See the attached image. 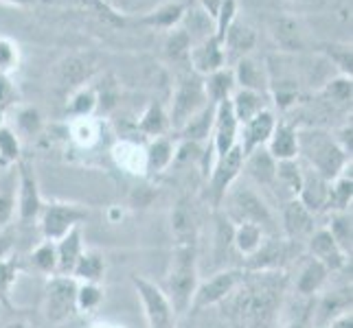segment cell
<instances>
[{
    "label": "cell",
    "mask_w": 353,
    "mask_h": 328,
    "mask_svg": "<svg viewBox=\"0 0 353 328\" xmlns=\"http://www.w3.org/2000/svg\"><path fill=\"white\" fill-rule=\"evenodd\" d=\"M77 287L70 276H51L44 287V318L51 324H66L77 315Z\"/></svg>",
    "instance_id": "cell-5"
},
{
    "label": "cell",
    "mask_w": 353,
    "mask_h": 328,
    "mask_svg": "<svg viewBox=\"0 0 353 328\" xmlns=\"http://www.w3.org/2000/svg\"><path fill=\"white\" fill-rule=\"evenodd\" d=\"M294 3H312V0H294Z\"/></svg>",
    "instance_id": "cell-60"
},
{
    "label": "cell",
    "mask_w": 353,
    "mask_h": 328,
    "mask_svg": "<svg viewBox=\"0 0 353 328\" xmlns=\"http://www.w3.org/2000/svg\"><path fill=\"white\" fill-rule=\"evenodd\" d=\"M226 204V210L224 217L228 219L230 223L237 226V223H254L265 230H274V219L272 212L268 208V204L261 199V195L257 190H252L248 186H237V182L230 190L226 193L224 201Z\"/></svg>",
    "instance_id": "cell-4"
},
{
    "label": "cell",
    "mask_w": 353,
    "mask_h": 328,
    "mask_svg": "<svg viewBox=\"0 0 353 328\" xmlns=\"http://www.w3.org/2000/svg\"><path fill=\"white\" fill-rule=\"evenodd\" d=\"M31 265L35 272H40L44 276H55L57 274V248L53 241H42L40 245H35L31 256Z\"/></svg>",
    "instance_id": "cell-39"
},
{
    "label": "cell",
    "mask_w": 353,
    "mask_h": 328,
    "mask_svg": "<svg viewBox=\"0 0 353 328\" xmlns=\"http://www.w3.org/2000/svg\"><path fill=\"white\" fill-rule=\"evenodd\" d=\"M299 157L305 166L323 175L325 179H336L351 164V157L343 153L334 136L325 129H296Z\"/></svg>",
    "instance_id": "cell-3"
},
{
    "label": "cell",
    "mask_w": 353,
    "mask_h": 328,
    "mask_svg": "<svg viewBox=\"0 0 353 328\" xmlns=\"http://www.w3.org/2000/svg\"><path fill=\"white\" fill-rule=\"evenodd\" d=\"M235 16H237V0H222L220 7H217V14H215V20H213V35L217 40H224V33L230 24L235 22Z\"/></svg>",
    "instance_id": "cell-49"
},
{
    "label": "cell",
    "mask_w": 353,
    "mask_h": 328,
    "mask_svg": "<svg viewBox=\"0 0 353 328\" xmlns=\"http://www.w3.org/2000/svg\"><path fill=\"white\" fill-rule=\"evenodd\" d=\"M353 199V175L351 164L330 182V199H327V210L330 212H349Z\"/></svg>",
    "instance_id": "cell-31"
},
{
    "label": "cell",
    "mask_w": 353,
    "mask_h": 328,
    "mask_svg": "<svg viewBox=\"0 0 353 328\" xmlns=\"http://www.w3.org/2000/svg\"><path fill=\"white\" fill-rule=\"evenodd\" d=\"M263 241H265L263 228L254 226V223H237V226H233V239H230V243H233V248L237 250L239 256H243V259L252 256V254L261 248Z\"/></svg>",
    "instance_id": "cell-33"
},
{
    "label": "cell",
    "mask_w": 353,
    "mask_h": 328,
    "mask_svg": "<svg viewBox=\"0 0 353 328\" xmlns=\"http://www.w3.org/2000/svg\"><path fill=\"white\" fill-rule=\"evenodd\" d=\"M0 328H29V324L22 322V320H14V322H7L5 326H0Z\"/></svg>",
    "instance_id": "cell-57"
},
{
    "label": "cell",
    "mask_w": 353,
    "mask_h": 328,
    "mask_svg": "<svg viewBox=\"0 0 353 328\" xmlns=\"http://www.w3.org/2000/svg\"><path fill=\"white\" fill-rule=\"evenodd\" d=\"M213 118H215V105H204L198 114H193L185 125L178 129L180 138L191 144H202L211 138L213 129Z\"/></svg>",
    "instance_id": "cell-25"
},
{
    "label": "cell",
    "mask_w": 353,
    "mask_h": 328,
    "mask_svg": "<svg viewBox=\"0 0 353 328\" xmlns=\"http://www.w3.org/2000/svg\"><path fill=\"white\" fill-rule=\"evenodd\" d=\"M204 105H209L206 101V92H204V81L196 72H189V75L180 77L174 90V99H172V112H169V129H180L187 120L198 114Z\"/></svg>",
    "instance_id": "cell-6"
},
{
    "label": "cell",
    "mask_w": 353,
    "mask_h": 328,
    "mask_svg": "<svg viewBox=\"0 0 353 328\" xmlns=\"http://www.w3.org/2000/svg\"><path fill=\"white\" fill-rule=\"evenodd\" d=\"M296 199L305 206L307 210H312L314 215L327 210V199H330V179H325L323 175L312 171L310 166H303Z\"/></svg>",
    "instance_id": "cell-19"
},
{
    "label": "cell",
    "mask_w": 353,
    "mask_h": 328,
    "mask_svg": "<svg viewBox=\"0 0 353 328\" xmlns=\"http://www.w3.org/2000/svg\"><path fill=\"white\" fill-rule=\"evenodd\" d=\"M314 219L316 215L307 210L296 197H292L283 206V232L290 243H305L310 234L314 232Z\"/></svg>",
    "instance_id": "cell-18"
},
{
    "label": "cell",
    "mask_w": 353,
    "mask_h": 328,
    "mask_svg": "<svg viewBox=\"0 0 353 328\" xmlns=\"http://www.w3.org/2000/svg\"><path fill=\"white\" fill-rule=\"evenodd\" d=\"M321 94L325 96L327 101H332L336 105H351V96H353V83H351V77H343L338 75L336 79L327 81L325 88L321 90Z\"/></svg>",
    "instance_id": "cell-42"
},
{
    "label": "cell",
    "mask_w": 353,
    "mask_h": 328,
    "mask_svg": "<svg viewBox=\"0 0 353 328\" xmlns=\"http://www.w3.org/2000/svg\"><path fill=\"white\" fill-rule=\"evenodd\" d=\"M18 276L20 263L14 256L0 261V305L3 307H11V289H14Z\"/></svg>",
    "instance_id": "cell-41"
},
{
    "label": "cell",
    "mask_w": 353,
    "mask_h": 328,
    "mask_svg": "<svg viewBox=\"0 0 353 328\" xmlns=\"http://www.w3.org/2000/svg\"><path fill=\"white\" fill-rule=\"evenodd\" d=\"M16 127L22 136H38L42 129V116L35 107H20L16 112Z\"/></svg>",
    "instance_id": "cell-48"
},
{
    "label": "cell",
    "mask_w": 353,
    "mask_h": 328,
    "mask_svg": "<svg viewBox=\"0 0 353 328\" xmlns=\"http://www.w3.org/2000/svg\"><path fill=\"white\" fill-rule=\"evenodd\" d=\"M330 272L327 267H323L319 261H314L312 256H307V261L301 265V270L296 274V281H294V291L303 298H319V294L323 291V287L330 281Z\"/></svg>",
    "instance_id": "cell-21"
},
{
    "label": "cell",
    "mask_w": 353,
    "mask_h": 328,
    "mask_svg": "<svg viewBox=\"0 0 353 328\" xmlns=\"http://www.w3.org/2000/svg\"><path fill=\"white\" fill-rule=\"evenodd\" d=\"M103 302V289L99 283H79L77 287V311L94 313Z\"/></svg>",
    "instance_id": "cell-45"
},
{
    "label": "cell",
    "mask_w": 353,
    "mask_h": 328,
    "mask_svg": "<svg viewBox=\"0 0 353 328\" xmlns=\"http://www.w3.org/2000/svg\"><path fill=\"white\" fill-rule=\"evenodd\" d=\"M274 125H276V118H274L272 109H263V112H259L257 116H252L248 123L239 125L237 144H239L243 157L252 153L254 149L265 147L268 138H270L274 131Z\"/></svg>",
    "instance_id": "cell-15"
},
{
    "label": "cell",
    "mask_w": 353,
    "mask_h": 328,
    "mask_svg": "<svg viewBox=\"0 0 353 328\" xmlns=\"http://www.w3.org/2000/svg\"><path fill=\"white\" fill-rule=\"evenodd\" d=\"M235 75V86L241 90H254V92H265L270 88V77L268 70L261 62H257L254 57L246 55L237 59V66L233 68Z\"/></svg>",
    "instance_id": "cell-20"
},
{
    "label": "cell",
    "mask_w": 353,
    "mask_h": 328,
    "mask_svg": "<svg viewBox=\"0 0 353 328\" xmlns=\"http://www.w3.org/2000/svg\"><path fill=\"white\" fill-rule=\"evenodd\" d=\"M265 151L270 153L276 162H288L299 157V140L296 127L292 123H276L272 136L265 142Z\"/></svg>",
    "instance_id": "cell-22"
},
{
    "label": "cell",
    "mask_w": 353,
    "mask_h": 328,
    "mask_svg": "<svg viewBox=\"0 0 353 328\" xmlns=\"http://www.w3.org/2000/svg\"><path fill=\"white\" fill-rule=\"evenodd\" d=\"M330 230V234L334 237V241L338 243L343 252H347L351 256V215L349 212H332L330 215V226H325Z\"/></svg>",
    "instance_id": "cell-40"
},
{
    "label": "cell",
    "mask_w": 353,
    "mask_h": 328,
    "mask_svg": "<svg viewBox=\"0 0 353 328\" xmlns=\"http://www.w3.org/2000/svg\"><path fill=\"white\" fill-rule=\"evenodd\" d=\"M270 38L274 40V44L281 48V51L288 53H296L305 44V38H303V27L296 18L292 16H276L270 22Z\"/></svg>",
    "instance_id": "cell-23"
},
{
    "label": "cell",
    "mask_w": 353,
    "mask_h": 328,
    "mask_svg": "<svg viewBox=\"0 0 353 328\" xmlns=\"http://www.w3.org/2000/svg\"><path fill=\"white\" fill-rule=\"evenodd\" d=\"M265 92H254V90H241L237 88L230 96V107H233V114L237 118V123L243 125L248 123L252 116H257L259 112H263L265 107Z\"/></svg>",
    "instance_id": "cell-30"
},
{
    "label": "cell",
    "mask_w": 353,
    "mask_h": 328,
    "mask_svg": "<svg viewBox=\"0 0 353 328\" xmlns=\"http://www.w3.org/2000/svg\"><path fill=\"white\" fill-rule=\"evenodd\" d=\"M200 285L198 274V241H178L174 243L172 261L165 276V291L167 300L172 302L176 315L189 313L191 300Z\"/></svg>",
    "instance_id": "cell-2"
},
{
    "label": "cell",
    "mask_w": 353,
    "mask_h": 328,
    "mask_svg": "<svg viewBox=\"0 0 353 328\" xmlns=\"http://www.w3.org/2000/svg\"><path fill=\"white\" fill-rule=\"evenodd\" d=\"M99 109V99H97V90L90 83L72 90L68 99V114L75 118H92V114Z\"/></svg>",
    "instance_id": "cell-37"
},
{
    "label": "cell",
    "mask_w": 353,
    "mask_h": 328,
    "mask_svg": "<svg viewBox=\"0 0 353 328\" xmlns=\"http://www.w3.org/2000/svg\"><path fill=\"white\" fill-rule=\"evenodd\" d=\"M139 129L150 140L152 138H158V136H165V133L169 131V116L165 112V107L161 103L152 101L148 105V109L143 112L141 120H139Z\"/></svg>",
    "instance_id": "cell-36"
},
{
    "label": "cell",
    "mask_w": 353,
    "mask_h": 328,
    "mask_svg": "<svg viewBox=\"0 0 353 328\" xmlns=\"http://www.w3.org/2000/svg\"><path fill=\"white\" fill-rule=\"evenodd\" d=\"M189 62H191V70L200 77L211 75V72L226 68V53L222 42L215 38V35H209L204 38L200 44H193L189 51Z\"/></svg>",
    "instance_id": "cell-16"
},
{
    "label": "cell",
    "mask_w": 353,
    "mask_h": 328,
    "mask_svg": "<svg viewBox=\"0 0 353 328\" xmlns=\"http://www.w3.org/2000/svg\"><path fill=\"white\" fill-rule=\"evenodd\" d=\"M174 157H176V144L172 142V138L167 136L152 138L148 149H145V171L163 173L165 168L172 166Z\"/></svg>",
    "instance_id": "cell-29"
},
{
    "label": "cell",
    "mask_w": 353,
    "mask_h": 328,
    "mask_svg": "<svg viewBox=\"0 0 353 328\" xmlns=\"http://www.w3.org/2000/svg\"><path fill=\"white\" fill-rule=\"evenodd\" d=\"M321 53L330 59V62L338 68V72L343 77H351V64H353V57H351V44H323L321 46Z\"/></svg>",
    "instance_id": "cell-43"
},
{
    "label": "cell",
    "mask_w": 353,
    "mask_h": 328,
    "mask_svg": "<svg viewBox=\"0 0 353 328\" xmlns=\"http://www.w3.org/2000/svg\"><path fill=\"white\" fill-rule=\"evenodd\" d=\"M57 248V274L55 276H70L79 256L83 254V234H81V226L72 228L66 237L55 241Z\"/></svg>",
    "instance_id": "cell-24"
},
{
    "label": "cell",
    "mask_w": 353,
    "mask_h": 328,
    "mask_svg": "<svg viewBox=\"0 0 353 328\" xmlns=\"http://www.w3.org/2000/svg\"><path fill=\"white\" fill-rule=\"evenodd\" d=\"M20 99V92L14 86V81L7 75H0V112L7 114L9 107H14Z\"/></svg>",
    "instance_id": "cell-51"
},
{
    "label": "cell",
    "mask_w": 353,
    "mask_h": 328,
    "mask_svg": "<svg viewBox=\"0 0 353 328\" xmlns=\"http://www.w3.org/2000/svg\"><path fill=\"white\" fill-rule=\"evenodd\" d=\"M16 212L20 223L31 226L38 221V217L44 208L42 193L38 184V175L33 171V164L29 160H22L16 164Z\"/></svg>",
    "instance_id": "cell-10"
},
{
    "label": "cell",
    "mask_w": 353,
    "mask_h": 328,
    "mask_svg": "<svg viewBox=\"0 0 353 328\" xmlns=\"http://www.w3.org/2000/svg\"><path fill=\"white\" fill-rule=\"evenodd\" d=\"M20 160H22V147L18 133L7 125H0V168H11Z\"/></svg>",
    "instance_id": "cell-38"
},
{
    "label": "cell",
    "mask_w": 353,
    "mask_h": 328,
    "mask_svg": "<svg viewBox=\"0 0 353 328\" xmlns=\"http://www.w3.org/2000/svg\"><path fill=\"white\" fill-rule=\"evenodd\" d=\"M239 140V123L230 107V99L215 105V118L211 129V147H213V162L224 157L230 149L237 147Z\"/></svg>",
    "instance_id": "cell-12"
},
{
    "label": "cell",
    "mask_w": 353,
    "mask_h": 328,
    "mask_svg": "<svg viewBox=\"0 0 353 328\" xmlns=\"http://www.w3.org/2000/svg\"><path fill=\"white\" fill-rule=\"evenodd\" d=\"M319 328H353V313L351 311L340 313L338 318H334L332 322H327L325 326H319Z\"/></svg>",
    "instance_id": "cell-55"
},
{
    "label": "cell",
    "mask_w": 353,
    "mask_h": 328,
    "mask_svg": "<svg viewBox=\"0 0 353 328\" xmlns=\"http://www.w3.org/2000/svg\"><path fill=\"white\" fill-rule=\"evenodd\" d=\"M20 66V48L18 44L0 35V75H7L11 77Z\"/></svg>",
    "instance_id": "cell-46"
},
{
    "label": "cell",
    "mask_w": 353,
    "mask_h": 328,
    "mask_svg": "<svg viewBox=\"0 0 353 328\" xmlns=\"http://www.w3.org/2000/svg\"><path fill=\"white\" fill-rule=\"evenodd\" d=\"M254 44H257V33H254V29L243 22H237V20L226 29L224 40H222L226 57H228V53H235L237 57H246V55H250Z\"/></svg>",
    "instance_id": "cell-28"
},
{
    "label": "cell",
    "mask_w": 353,
    "mask_h": 328,
    "mask_svg": "<svg viewBox=\"0 0 353 328\" xmlns=\"http://www.w3.org/2000/svg\"><path fill=\"white\" fill-rule=\"evenodd\" d=\"M243 168L259 186H270L276 182V160L265 151V147L254 149L243 157Z\"/></svg>",
    "instance_id": "cell-26"
},
{
    "label": "cell",
    "mask_w": 353,
    "mask_h": 328,
    "mask_svg": "<svg viewBox=\"0 0 353 328\" xmlns=\"http://www.w3.org/2000/svg\"><path fill=\"white\" fill-rule=\"evenodd\" d=\"M305 245L310 256L314 261H319L323 267H327L330 274H338L349 267V254L343 252V248L334 241L327 228H316L305 241Z\"/></svg>",
    "instance_id": "cell-13"
},
{
    "label": "cell",
    "mask_w": 353,
    "mask_h": 328,
    "mask_svg": "<svg viewBox=\"0 0 353 328\" xmlns=\"http://www.w3.org/2000/svg\"><path fill=\"white\" fill-rule=\"evenodd\" d=\"M14 248H16V234H14V230H11V226L0 228V261L9 259L11 254H14Z\"/></svg>",
    "instance_id": "cell-54"
},
{
    "label": "cell",
    "mask_w": 353,
    "mask_h": 328,
    "mask_svg": "<svg viewBox=\"0 0 353 328\" xmlns=\"http://www.w3.org/2000/svg\"><path fill=\"white\" fill-rule=\"evenodd\" d=\"M191 46H193L191 35L185 29L176 27V29H172V33H169V38L165 42V51L169 57H174V59H187Z\"/></svg>",
    "instance_id": "cell-47"
},
{
    "label": "cell",
    "mask_w": 353,
    "mask_h": 328,
    "mask_svg": "<svg viewBox=\"0 0 353 328\" xmlns=\"http://www.w3.org/2000/svg\"><path fill=\"white\" fill-rule=\"evenodd\" d=\"M0 125H5V114L0 112Z\"/></svg>",
    "instance_id": "cell-59"
},
{
    "label": "cell",
    "mask_w": 353,
    "mask_h": 328,
    "mask_svg": "<svg viewBox=\"0 0 353 328\" xmlns=\"http://www.w3.org/2000/svg\"><path fill=\"white\" fill-rule=\"evenodd\" d=\"M202 81H204L206 101H209L211 105L228 101L230 96H233V92L237 90L233 68H220V70L211 72V75L202 77Z\"/></svg>",
    "instance_id": "cell-27"
},
{
    "label": "cell",
    "mask_w": 353,
    "mask_h": 328,
    "mask_svg": "<svg viewBox=\"0 0 353 328\" xmlns=\"http://www.w3.org/2000/svg\"><path fill=\"white\" fill-rule=\"evenodd\" d=\"M222 0H202V9L206 16H211L215 20V14H217V7H220Z\"/></svg>",
    "instance_id": "cell-56"
},
{
    "label": "cell",
    "mask_w": 353,
    "mask_h": 328,
    "mask_svg": "<svg viewBox=\"0 0 353 328\" xmlns=\"http://www.w3.org/2000/svg\"><path fill=\"white\" fill-rule=\"evenodd\" d=\"M334 140L338 142V147L343 149V153L347 157L353 155V125H351V118L347 120V123L338 129V133L334 136Z\"/></svg>",
    "instance_id": "cell-53"
},
{
    "label": "cell",
    "mask_w": 353,
    "mask_h": 328,
    "mask_svg": "<svg viewBox=\"0 0 353 328\" xmlns=\"http://www.w3.org/2000/svg\"><path fill=\"white\" fill-rule=\"evenodd\" d=\"M241 171H243V153L239 149V144L235 149H230L224 157L213 162L211 179H209V197L215 210L222 206L226 193L239 179Z\"/></svg>",
    "instance_id": "cell-11"
},
{
    "label": "cell",
    "mask_w": 353,
    "mask_h": 328,
    "mask_svg": "<svg viewBox=\"0 0 353 328\" xmlns=\"http://www.w3.org/2000/svg\"><path fill=\"white\" fill-rule=\"evenodd\" d=\"M294 243H290L288 239H268L261 243V248L246 259L241 270L246 272H279L283 270L285 263L290 261V248Z\"/></svg>",
    "instance_id": "cell-14"
},
{
    "label": "cell",
    "mask_w": 353,
    "mask_h": 328,
    "mask_svg": "<svg viewBox=\"0 0 353 328\" xmlns=\"http://www.w3.org/2000/svg\"><path fill=\"white\" fill-rule=\"evenodd\" d=\"M187 16V7L182 3H165L161 7H156L154 11H150L148 16H145L141 22L148 24L152 29H176L178 24L185 20Z\"/></svg>",
    "instance_id": "cell-34"
},
{
    "label": "cell",
    "mask_w": 353,
    "mask_h": 328,
    "mask_svg": "<svg viewBox=\"0 0 353 328\" xmlns=\"http://www.w3.org/2000/svg\"><path fill=\"white\" fill-rule=\"evenodd\" d=\"M130 283L134 289H137V294L141 298L145 320H148V328H176L178 315L161 287L152 283L150 278H143L137 274L130 276Z\"/></svg>",
    "instance_id": "cell-7"
},
{
    "label": "cell",
    "mask_w": 353,
    "mask_h": 328,
    "mask_svg": "<svg viewBox=\"0 0 353 328\" xmlns=\"http://www.w3.org/2000/svg\"><path fill=\"white\" fill-rule=\"evenodd\" d=\"M285 272H246L243 283L226 302L233 328H270L281 307Z\"/></svg>",
    "instance_id": "cell-1"
},
{
    "label": "cell",
    "mask_w": 353,
    "mask_h": 328,
    "mask_svg": "<svg viewBox=\"0 0 353 328\" xmlns=\"http://www.w3.org/2000/svg\"><path fill=\"white\" fill-rule=\"evenodd\" d=\"M3 3H9V5H18V7H24V5H31L33 0H3Z\"/></svg>",
    "instance_id": "cell-58"
},
{
    "label": "cell",
    "mask_w": 353,
    "mask_h": 328,
    "mask_svg": "<svg viewBox=\"0 0 353 328\" xmlns=\"http://www.w3.org/2000/svg\"><path fill=\"white\" fill-rule=\"evenodd\" d=\"M14 215H16V175H9L0 184V228L11 226Z\"/></svg>",
    "instance_id": "cell-44"
},
{
    "label": "cell",
    "mask_w": 353,
    "mask_h": 328,
    "mask_svg": "<svg viewBox=\"0 0 353 328\" xmlns=\"http://www.w3.org/2000/svg\"><path fill=\"white\" fill-rule=\"evenodd\" d=\"M97 68H99V64H97L94 55L75 53L66 57L64 62L57 66V81L68 90H77L81 86H86V83H90Z\"/></svg>",
    "instance_id": "cell-17"
},
{
    "label": "cell",
    "mask_w": 353,
    "mask_h": 328,
    "mask_svg": "<svg viewBox=\"0 0 353 328\" xmlns=\"http://www.w3.org/2000/svg\"><path fill=\"white\" fill-rule=\"evenodd\" d=\"M243 278H246V270H241V267H230V270H222L211 278H206V281L198 285L196 294H193L189 311L198 313L206 307L222 305V302L233 296V291L243 283Z\"/></svg>",
    "instance_id": "cell-8"
},
{
    "label": "cell",
    "mask_w": 353,
    "mask_h": 328,
    "mask_svg": "<svg viewBox=\"0 0 353 328\" xmlns=\"http://www.w3.org/2000/svg\"><path fill=\"white\" fill-rule=\"evenodd\" d=\"M172 232L174 243L178 241H198V223L193 208L187 201H178L172 212Z\"/></svg>",
    "instance_id": "cell-35"
},
{
    "label": "cell",
    "mask_w": 353,
    "mask_h": 328,
    "mask_svg": "<svg viewBox=\"0 0 353 328\" xmlns=\"http://www.w3.org/2000/svg\"><path fill=\"white\" fill-rule=\"evenodd\" d=\"M97 90V99H99V107L103 109V112H108V109H112L114 103H117V83L112 77H105L103 86H94Z\"/></svg>",
    "instance_id": "cell-52"
},
{
    "label": "cell",
    "mask_w": 353,
    "mask_h": 328,
    "mask_svg": "<svg viewBox=\"0 0 353 328\" xmlns=\"http://www.w3.org/2000/svg\"><path fill=\"white\" fill-rule=\"evenodd\" d=\"M314 305H316V298H307L299 307V311L288 320L283 328H314Z\"/></svg>",
    "instance_id": "cell-50"
},
{
    "label": "cell",
    "mask_w": 353,
    "mask_h": 328,
    "mask_svg": "<svg viewBox=\"0 0 353 328\" xmlns=\"http://www.w3.org/2000/svg\"><path fill=\"white\" fill-rule=\"evenodd\" d=\"M103 274H105L103 254L97 250H83L70 278H75L77 283H101Z\"/></svg>",
    "instance_id": "cell-32"
},
{
    "label": "cell",
    "mask_w": 353,
    "mask_h": 328,
    "mask_svg": "<svg viewBox=\"0 0 353 328\" xmlns=\"http://www.w3.org/2000/svg\"><path fill=\"white\" fill-rule=\"evenodd\" d=\"M88 219V212L77 204L68 201H53L44 204V208L38 217L40 234L44 241H59L66 237L72 228H79Z\"/></svg>",
    "instance_id": "cell-9"
}]
</instances>
